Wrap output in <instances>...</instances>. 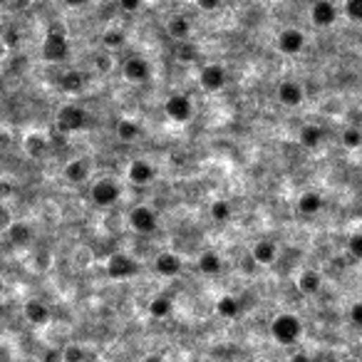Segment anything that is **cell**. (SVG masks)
Listing matches in <instances>:
<instances>
[{
	"label": "cell",
	"mask_w": 362,
	"mask_h": 362,
	"mask_svg": "<svg viewBox=\"0 0 362 362\" xmlns=\"http://www.w3.org/2000/svg\"><path fill=\"white\" fill-rule=\"evenodd\" d=\"M342 13H345L347 20L362 22V0H345V6H342Z\"/></svg>",
	"instance_id": "4dcf8cb0"
},
{
	"label": "cell",
	"mask_w": 362,
	"mask_h": 362,
	"mask_svg": "<svg viewBox=\"0 0 362 362\" xmlns=\"http://www.w3.org/2000/svg\"><path fill=\"white\" fill-rule=\"evenodd\" d=\"M6 236L13 243H18V246H25V243L32 241V228L27 224H22V221H15V224H11L6 228Z\"/></svg>",
	"instance_id": "d4e9b609"
},
{
	"label": "cell",
	"mask_w": 362,
	"mask_h": 362,
	"mask_svg": "<svg viewBox=\"0 0 362 362\" xmlns=\"http://www.w3.org/2000/svg\"><path fill=\"white\" fill-rule=\"evenodd\" d=\"M167 35L172 37L176 45H181V42H186L191 37V22L186 15H172L167 22Z\"/></svg>",
	"instance_id": "2e32d148"
},
{
	"label": "cell",
	"mask_w": 362,
	"mask_h": 362,
	"mask_svg": "<svg viewBox=\"0 0 362 362\" xmlns=\"http://www.w3.org/2000/svg\"><path fill=\"white\" fill-rule=\"evenodd\" d=\"M253 261L261 263V266H273L276 258H278V246H276V241H258L256 246H253Z\"/></svg>",
	"instance_id": "d6986e66"
},
{
	"label": "cell",
	"mask_w": 362,
	"mask_h": 362,
	"mask_svg": "<svg viewBox=\"0 0 362 362\" xmlns=\"http://www.w3.org/2000/svg\"><path fill=\"white\" fill-rule=\"evenodd\" d=\"M325 139V131H323L321 124H303L298 131V142L303 144L305 149H318Z\"/></svg>",
	"instance_id": "ac0fdd59"
},
{
	"label": "cell",
	"mask_w": 362,
	"mask_h": 362,
	"mask_svg": "<svg viewBox=\"0 0 362 362\" xmlns=\"http://www.w3.org/2000/svg\"><path fill=\"white\" fill-rule=\"evenodd\" d=\"M22 318L30 325H48L50 323V308L42 300H25L22 305Z\"/></svg>",
	"instance_id": "5bb4252c"
},
{
	"label": "cell",
	"mask_w": 362,
	"mask_h": 362,
	"mask_svg": "<svg viewBox=\"0 0 362 362\" xmlns=\"http://www.w3.org/2000/svg\"><path fill=\"white\" fill-rule=\"evenodd\" d=\"M142 3H144V0H119V8L131 15V13H137L139 8H142Z\"/></svg>",
	"instance_id": "e575fe53"
},
{
	"label": "cell",
	"mask_w": 362,
	"mask_h": 362,
	"mask_svg": "<svg viewBox=\"0 0 362 362\" xmlns=\"http://www.w3.org/2000/svg\"><path fill=\"white\" fill-rule=\"evenodd\" d=\"M89 196H92V201H95L100 209H107V206H115L117 201H119L122 196V186L117 184L115 179H97L95 184H92V189H89Z\"/></svg>",
	"instance_id": "277c9868"
},
{
	"label": "cell",
	"mask_w": 362,
	"mask_h": 362,
	"mask_svg": "<svg viewBox=\"0 0 362 362\" xmlns=\"http://www.w3.org/2000/svg\"><path fill=\"white\" fill-rule=\"evenodd\" d=\"M216 313H219L224 321H233V318H238V313H241V303H238V298H233V295H221V298L216 300Z\"/></svg>",
	"instance_id": "603a6c76"
},
{
	"label": "cell",
	"mask_w": 362,
	"mask_h": 362,
	"mask_svg": "<svg viewBox=\"0 0 362 362\" xmlns=\"http://www.w3.org/2000/svg\"><path fill=\"white\" fill-rule=\"evenodd\" d=\"M142 362H164V357L162 355H147Z\"/></svg>",
	"instance_id": "f35d334b"
},
{
	"label": "cell",
	"mask_w": 362,
	"mask_h": 362,
	"mask_svg": "<svg viewBox=\"0 0 362 362\" xmlns=\"http://www.w3.org/2000/svg\"><path fill=\"white\" fill-rule=\"evenodd\" d=\"M228 82V75H226V67L219 63H206L204 67L199 70V84L204 92H221Z\"/></svg>",
	"instance_id": "5b68a950"
},
{
	"label": "cell",
	"mask_w": 362,
	"mask_h": 362,
	"mask_svg": "<svg viewBox=\"0 0 362 362\" xmlns=\"http://www.w3.org/2000/svg\"><path fill=\"white\" fill-rule=\"evenodd\" d=\"M137 273H139V263L131 256H127V253H115V256L107 261V276L115 280L134 278Z\"/></svg>",
	"instance_id": "ba28073f"
},
{
	"label": "cell",
	"mask_w": 362,
	"mask_h": 362,
	"mask_svg": "<svg viewBox=\"0 0 362 362\" xmlns=\"http://www.w3.org/2000/svg\"><path fill=\"white\" fill-rule=\"evenodd\" d=\"M129 226L139 236H152L154 231L159 228V216L152 206L147 204H139L129 211Z\"/></svg>",
	"instance_id": "3957f363"
},
{
	"label": "cell",
	"mask_w": 362,
	"mask_h": 362,
	"mask_svg": "<svg viewBox=\"0 0 362 362\" xmlns=\"http://www.w3.org/2000/svg\"><path fill=\"white\" fill-rule=\"evenodd\" d=\"M117 137H119V142H137V139L142 137V124L134 119H119V124H117Z\"/></svg>",
	"instance_id": "cb8c5ba5"
},
{
	"label": "cell",
	"mask_w": 362,
	"mask_h": 362,
	"mask_svg": "<svg viewBox=\"0 0 362 362\" xmlns=\"http://www.w3.org/2000/svg\"><path fill=\"white\" fill-rule=\"evenodd\" d=\"M127 179H129L131 184L147 186L157 179V167H154L152 162H147V159H134V162L127 167Z\"/></svg>",
	"instance_id": "7c38bea8"
},
{
	"label": "cell",
	"mask_w": 362,
	"mask_h": 362,
	"mask_svg": "<svg viewBox=\"0 0 362 362\" xmlns=\"http://www.w3.org/2000/svg\"><path fill=\"white\" fill-rule=\"evenodd\" d=\"M63 3H65L67 8H84V6L89 3V0H63Z\"/></svg>",
	"instance_id": "74e56055"
},
{
	"label": "cell",
	"mask_w": 362,
	"mask_h": 362,
	"mask_svg": "<svg viewBox=\"0 0 362 362\" xmlns=\"http://www.w3.org/2000/svg\"><path fill=\"white\" fill-rule=\"evenodd\" d=\"M196 6H199L204 13H214V11H219L221 0H196Z\"/></svg>",
	"instance_id": "d590c367"
},
{
	"label": "cell",
	"mask_w": 362,
	"mask_h": 362,
	"mask_svg": "<svg viewBox=\"0 0 362 362\" xmlns=\"http://www.w3.org/2000/svg\"><path fill=\"white\" fill-rule=\"evenodd\" d=\"M340 142L345 144L347 149H357V147H362V131L357 129V127H347V129L342 131Z\"/></svg>",
	"instance_id": "f546056e"
},
{
	"label": "cell",
	"mask_w": 362,
	"mask_h": 362,
	"mask_svg": "<svg viewBox=\"0 0 362 362\" xmlns=\"http://www.w3.org/2000/svg\"><path fill=\"white\" fill-rule=\"evenodd\" d=\"M340 362H360V360H355V357H345V360H340Z\"/></svg>",
	"instance_id": "ab89813d"
},
{
	"label": "cell",
	"mask_w": 362,
	"mask_h": 362,
	"mask_svg": "<svg viewBox=\"0 0 362 362\" xmlns=\"http://www.w3.org/2000/svg\"><path fill=\"white\" fill-rule=\"evenodd\" d=\"M276 97L283 107H300L305 100V89L300 82L295 79H283V82L276 87Z\"/></svg>",
	"instance_id": "4fadbf2b"
},
{
	"label": "cell",
	"mask_w": 362,
	"mask_h": 362,
	"mask_svg": "<svg viewBox=\"0 0 362 362\" xmlns=\"http://www.w3.org/2000/svg\"><path fill=\"white\" fill-rule=\"evenodd\" d=\"M154 271H157L162 278H174V276L181 273V258L172 251L159 253L157 261H154Z\"/></svg>",
	"instance_id": "9a60e30c"
},
{
	"label": "cell",
	"mask_w": 362,
	"mask_h": 362,
	"mask_svg": "<svg viewBox=\"0 0 362 362\" xmlns=\"http://www.w3.org/2000/svg\"><path fill=\"white\" fill-rule=\"evenodd\" d=\"M271 335L278 345H295L303 335V323L298 321V315L280 313L271 321Z\"/></svg>",
	"instance_id": "6da1fadb"
},
{
	"label": "cell",
	"mask_w": 362,
	"mask_h": 362,
	"mask_svg": "<svg viewBox=\"0 0 362 362\" xmlns=\"http://www.w3.org/2000/svg\"><path fill=\"white\" fill-rule=\"evenodd\" d=\"M149 315L152 318H157V321H164V318H169L174 310V300L169 298V295H157L154 300H149Z\"/></svg>",
	"instance_id": "484cf974"
},
{
	"label": "cell",
	"mask_w": 362,
	"mask_h": 362,
	"mask_svg": "<svg viewBox=\"0 0 362 362\" xmlns=\"http://www.w3.org/2000/svg\"><path fill=\"white\" fill-rule=\"evenodd\" d=\"M337 15H340V11L332 0H315L313 8H310V20H313L315 27H323V30L335 25Z\"/></svg>",
	"instance_id": "30bf717a"
},
{
	"label": "cell",
	"mask_w": 362,
	"mask_h": 362,
	"mask_svg": "<svg viewBox=\"0 0 362 362\" xmlns=\"http://www.w3.org/2000/svg\"><path fill=\"white\" fill-rule=\"evenodd\" d=\"M256 362H266V360H256Z\"/></svg>",
	"instance_id": "60d3db41"
},
{
	"label": "cell",
	"mask_w": 362,
	"mask_h": 362,
	"mask_svg": "<svg viewBox=\"0 0 362 362\" xmlns=\"http://www.w3.org/2000/svg\"><path fill=\"white\" fill-rule=\"evenodd\" d=\"M196 268H199L201 276H219L221 268H224V263H221V256L216 251H204L199 253V261H196Z\"/></svg>",
	"instance_id": "44dd1931"
},
{
	"label": "cell",
	"mask_w": 362,
	"mask_h": 362,
	"mask_svg": "<svg viewBox=\"0 0 362 362\" xmlns=\"http://www.w3.org/2000/svg\"><path fill=\"white\" fill-rule=\"evenodd\" d=\"M65 179L67 181H75V184H79V181H87L89 179V164L84 162V159H72V162H67V167L63 169Z\"/></svg>",
	"instance_id": "7402d4cb"
},
{
	"label": "cell",
	"mask_w": 362,
	"mask_h": 362,
	"mask_svg": "<svg viewBox=\"0 0 362 362\" xmlns=\"http://www.w3.org/2000/svg\"><path fill=\"white\" fill-rule=\"evenodd\" d=\"M122 75H124L127 82L142 84L152 77V65L144 58H139V55H131V58H127L124 63H122Z\"/></svg>",
	"instance_id": "9c48e42d"
},
{
	"label": "cell",
	"mask_w": 362,
	"mask_h": 362,
	"mask_svg": "<svg viewBox=\"0 0 362 362\" xmlns=\"http://www.w3.org/2000/svg\"><path fill=\"white\" fill-rule=\"evenodd\" d=\"M321 209H323V196L318 194V191H303V194L298 196V201H295V211H298L300 216H305V219L315 216Z\"/></svg>",
	"instance_id": "e0dca14e"
},
{
	"label": "cell",
	"mask_w": 362,
	"mask_h": 362,
	"mask_svg": "<svg viewBox=\"0 0 362 362\" xmlns=\"http://www.w3.org/2000/svg\"><path fill=\"white\" fill-rule=\"evenodd\" d=\"M350 321H352V325L362 328V300L352 303V308H350Z\"/></svg>",
	"instance_id": "836d02e7"
},
{
	"label": "cell",
	"mask_w": 362,
	"mask_h": 362,
	"mask_svg": "<svg viewBox=\"0 0 362 362\" xmlns=\"http://www.w3.org/2000/svg\"><path fill=\"white\" fill-rule=\"evenodd\" d=\"M233 216V206L228 204L226 199H219L211 204V219L219 221V224H226V221H231Z\"/></svg>",
	"instance_id": "83f0119b"
},
{
	"label": "cell",
	"mask_w": 362,
	"mask_h": 362,
	"mask_svg": "<svg viewBox=\"0 0 362 362\" xmlns=\"http://www.w3.org/2000/svg\"><path fill=\"white\" fill-rule=\"evenodd\" d=\"M298 290L303 295H318L321 293V285H323V278L318 271H313V268H308V271H303V273L298 276Z\"/></svg>",
	"instance_id": "ffe728a7"
},
{
	"label": "cell",
	"mask_w": 362,
	"mask_h": 362,
	"mask_svg": "<svg viewBox=\"0 0 362 362\" xmlns=\"http://www.w3.org/2000/svg\"><path fill=\"white\" fill-rule=\"evenodd\" d=\"M45 149H48V139L42 137V134H30L25 142V152L30 154L32 159H37L40 154H45Z\"/></svg>",
	"instance_id": "f1b7e54d"
},
{
	"label": "cell",
	"mask_w": 362,
	"mask_h": 362,
	"mask_svg": "<svg viewBox=\"0 0 362 362\" xmlns=\"http://www.w3.org/2000/svg\"><path fill=\"white\" fill-rule=\"evenodd\" d=\"M63 362H84V350L79 345H70L63 350Z\"/></svg>",
	"instance_id": "1f68e13d"
},
{
	"label": "cell",
	"mask_w": 362,
	"mask_h": 362,
	"mask_svg": "<svg viewBox=\"0 0 362 362\" xmlns=\"http://www.w3.org/2000/svg\"><path fill=\"white\" fill-rule=\"evenodd\" d=\"M305 42H308V37H305V32L300 30V27H283V30L276 35V50H278L280 55H285V58H295V55H300L305 50Z\"/></svg>",
	"instance_id": "7a4b0ae2"
},
{
	"label": "cell",
	"mask_w": 362,
	"mask_h": 362,
	"mask_svg": "<svg viewBox=\"0 0 362 362\" xmlns=\"http://www.w3.org/2000/svg\"><path fill=\"white\" fill-rule=\"evenodd\" d=\"M84 124H87V112L79 105H65L63 110L58 112V127L63 131H67V134L82 129Z\"/></svg>",
	"instance_id": "8fae6325"
},
{
	"label": "cell",
	"mask_w": 362,
	"mask_h": 362,
	"mask_svg": "<svg viewBox=\"0 0 362 362\" xmlns=\"http://www.w3.org/2000/svg\"><path fill=\"white\" fill-rule=\"evenodd\" d=\"M164 112H167V117L172 122L184 124V122H189L191 117H194V102H191L189 95L176 92V95L167 97V102H164Z\"/></svg>",
	"instance_id": "8992f818"
},
{
	"label": "cell",
	"mask_w": 362,
	"mask_h": 362,
	"mask_svg": "<svg viewBox=\"0 0 362 362\" xmlns=\"http://www.w3.org/2000/svg\"><path fill=\"white\" fill-rule=\"evenodd\" d=\"M67 55H70L67 37L58 30L48 32V37L42 40V58L48 60V63H63V60H67Z\"/></svg>",
	"instance_id": "52a82bcc"
},
{
	"label": "cell",
	"mask_w": 362,
	"mask_h": 362,
	"mask_svg": "<svg viewBox=\"0 0 362 362\" xmlns=\"http://www.w3.org/2000/svg\"><path fill=\"white\" fill-rule=\"evenodd\" d=\"M347 248H350V253L357 261H362V233H355V236L347 241Z\"/></svg>",
	"instance_id": "d6a6232c"
},
{
	"label": "cell",
	"mask_w": 362,
	"mask_h": 362,
	"mask_svg": "<svg viewBox=\"0 0 362 362\" xmlns=\"http://www.w3.org/2000/svg\"><path fill=\"white\" fill-rule=\"evenodd\" d=\"M124 42H127V35L119 27H110V30L102 32V48H105L107 53H115V50L124 48Z\"/></svg>",
	"instance_id": "4316f807"
},
{
	"label": "cell",
	"mask_w": 362,
	"mask_h": 362,
	"mask_svg": "<svg viewBox=\"0 0 362 362\" xmlns=\"http://www.w3.org/2000/svg\"><path fill=\"white\" fill-rule=\"evenodd\" d=\"M285 362H313V357H310L308 352H293Z\"/></svg>",
	"instance_id": "8d00e7d4"
}]
</instances>
